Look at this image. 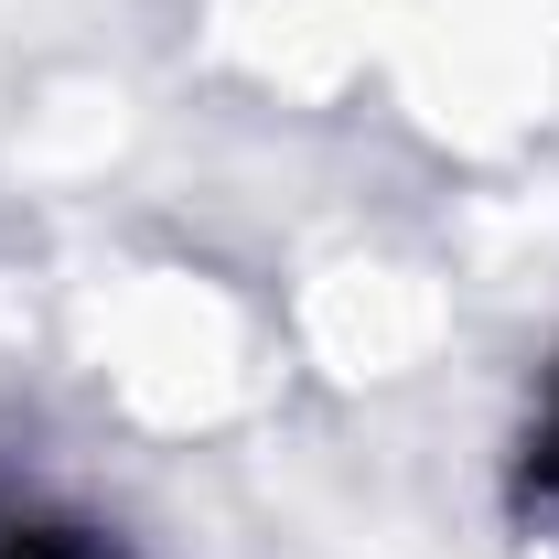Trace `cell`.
<instances>
[{"label": "cell", "mask_w": 559, "mask_h": 559, "mask_svg": "<svg viewBox=\"0 0 559 559\" xmlns=\"http://www.w3.org/2000/svg\"><path fill=\"white\" fill-rule=\"evenodd\" d=\"M527 485L559 495V399H549V419H538V441H527Z\"/></svg>", "instance_id": "cell-1"}, {"label": "cell", "mask_w": 559, "mask_h": 559, "mask_svg": "<svg viewBox=\"0 0 559 559\" xmlns=\"http://www.w3.org/2000/svg\"><path fill=\"white\" fill-rule=\"evenodd\" d=\"M0 559H86V549H66V538H11Z\"/></svg>", "instance_id": "cell-2"}]
</instances>
